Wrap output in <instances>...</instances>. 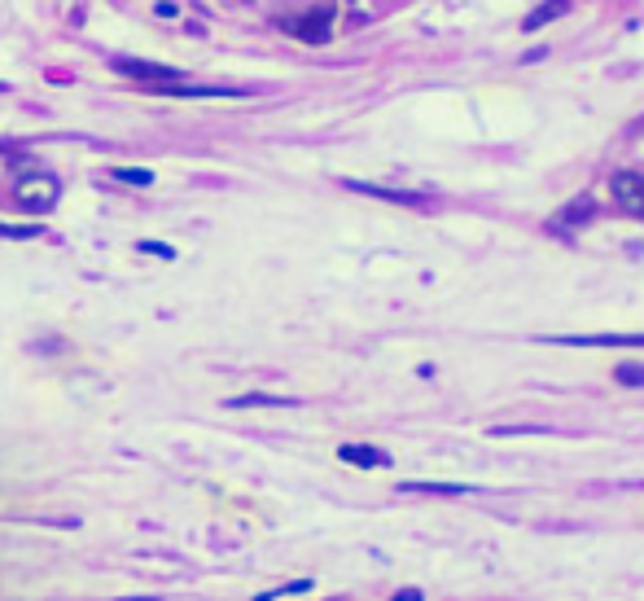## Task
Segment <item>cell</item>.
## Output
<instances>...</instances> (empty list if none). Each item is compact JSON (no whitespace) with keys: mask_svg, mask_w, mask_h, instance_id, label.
Returning a JSON list of instances; mask_svg holds the SVG:
<instances>
[{"mask_svg":"<svg viewBox=\"0 0 644 601\" xmlns=\"http://www.w3.org/2000/svg\"><path fill=\"white\" fill-rule=\"evenodd\" d=\"M613 378H618L622 387H644V365H618Z\"/></svg>","mask_w":644,"mask_h":601,"instance_id":"14","label":"cell"},{"mask_svg":"<svg viewBox=\"0 0 644 601\" xmlns=\"http://www.w3.org/2000/svg\"><path fill=\"white\" fill-rule=\"evenodd\" d=\"M298 592H311V579H294V584H285V588H267L263 601H272V597H298Z\"/></svg>","mask_w":644,"mask_h":601,"instance_id":"15","label":"cell"},{"mask_svg":"<svg viewBox=\"0 0 644 601\" xmlns=\"http://www.w3.org/2000/svg\"><path fill=\"white\" fill-rule=\"evenodd\" d=\"M561 14H570V0H548V5L530 10V19L522 23V32H539V27H548L552 19H561Z\"/></svg>","mask_w":644,"mask_h":601,"instance_id":"8","label":"cell"},{"mask_svg":"<svg viewBox=\"0 0 644 601\" xmlns=\"http://www.w3.org/2000/svg\"><path fill=\"white\" fill-rule=\"evenodd\" d=\"M136 250H141V255H158V259H176V250H171L167 241H145V237H141Z\"/></svg>","mask_w":644,"mask_h":601,"instance_id":"16","label":"cell"},{"mask_svg":"<svg viewBox=\"0 0 644 601\" xmlns=\"http://www.w3.org/2000/svg\"><path fill=\"white\" fill-rule=\"evenodd\" d=\"M399 492H426V496H469L465 483H399Z\"/></svg>","mask_w":644,"mask_h":601,"instance_id":"9","label":"cell"},{"mask_svg":"<svg viewBox=\"0 0 644 601\" xmlns=\"http://www.w3.org/2000/svg\"><path fill=\"white\" fill-rule=\"evenodd\" d=\"M110 180H119V185H136V189H150V185H154V172H150V167H115Z\"/></svg>","mask_w":644,"mask_h":601,"instance_id":"10","label":"cell"},{"mask_svg":"<svg viewBox=\"0 0 644 601\" xmlns=\"http://www.w3.org/2000/svg\"><path fill=\"white\" fill-rule=\"evenodd\" d=\"M281 32L307 40V45H325L334 36V10L330 5H320V10H307L298 19H281Z\"/></svg>","mask_w":644,"mask_h":601,"instance_id":"2","label":"cell"},{"mask_svg":"<svg viewBox=\"0 0 644 601\" xmlns=\"http://www.w3.org/2000/svg\"><path fill=\"white\" fill-rule=\"evenodd\" d=\"M609 193H613L618 211L644 220V176H635V172H613V176H609Z\"/></svg>","mask_w":644,"mask_h":601,"instance_id":"3","label":"cell"},{"mask_svg":"<svg viewBox=\"0 0 644 601\" xmlns=\"http://www.w3.org/2000/svg\"><path fill=\"white\" fill-rule=\"evenodd\" d=\"M281 404H294V400H281V396H237V400H228V409H281Z\"/></svg>","mask_w":644,"mask_h":601,"instance_id":"11","label":"cell"},{"mask_svg":"<svg viewBox=\"0 0 644 601\" xmlns=\"http://www.w3.org/2000/svg\"><path fill=\"white\" fill-rule=\"evenodd\" d=\"M0 237H10V241H32V237H40V228H36V224H0Z\"/></svg>","mask_w":644,"mask_h":601,"instance_id":"13","label":"cell"},{"mask_svg":"<svg viewBox=\"0 0 644 601\" xmlns=\"http://www.w3.org/2000/svg\"><path fill=\"white\" fill-rule=\"evenodd\" d=\"M347 189L356 193H369V198H382V202H399V207H426L421 193H404V189H382V185H365V180H343Z\"/></svg>","mask_w":644,"mask_h":601,"instance_id":"7","label":"cell"},{"mask_svg":"<svg viewBox=\"0 0 644 601\" xmlns=\"http://www.w3.org/2000/svg\"><path fill=\"white\" fill-rule=\"evenodd\" d=\"M154 14H158V19H176V5H171V0H163V5H158Z\"/></svg>","mask_w":644,"mask_h":601,"instance_id":"18","label":"cell"},{"mask_svg":"<svg viewBox=\"0 0 644 601\" xmlns=\"http://www.w3.org/2000/svg\"><path fill=\"white\" fill-rule=\"evenodd\" d=\"M592 215H596V202L592 198H579V202H570L561 211V224H579V220H592Z\"/></svg>","mask_w":644,"mask_h":601,"instance_id":"12","label":"cell"},{"mask_svg":"<svg viewBox=\"0 0 644 601\" xmlns=\"http://www.w3.org/2000/svg\"><path fill=\"white\" fill-rule=\"evenodd\" d=\"M58 193H62V185H58V176H49V172H32V176H23V180L14 185V202H19L23 211H36V215L53 211V207H58Z\"/></svg>","mask_w":644,"mask_h":601,"instance_id":"1","label":"cell"},{"mask_svg":"<svg viewBox=\"0 0 644 601\" xmlns=\"http://www.w3.org/2000/svg\"><path fill=\"white\" fill-rule=\"evenodd\" d=\"M110 67L128 80H141V84H176L180 80L176 67H158V62H141V58H115Z\"/></svg>","mask_w":644,"mask_h":601,"instance_id":"4","label":"cell"},{"mask_svg":"<svg viewBox=\"0 0 644 601\" xmlns=\"http://www.w3.org/2000/svg\"><path fill=\"white\" fill-rule=\"evenodd\" d=\"M417 597H421V588H399L395 592V601H417Z\"/></svg>","mask_w":644,"mask_h":601,"instance_id":"17","label":"cell"},{"mask_svg":"<svg viewBox=\"0 0 644 601\" xmlns=\"http://www.w3.org/2000/svg\"><path fill=\"white\" fill-rule=\"evenodd\" d=\"M338 457H343L347 466H360V470H386V466H391V452L369 448V444H343Z\"/></svg>","mask_w":644,"mask_h":601,"instance_id":"6","label":"cell"},{"mask_svg":"<svg viewBox=\"0 0 644 601\" xmlns=\"http://www.w3.org/2000/svg\"><path fill=\"white\" fill-rule=\"evenodd\" d=\"M552 343L557 347H644V334H570Z\"/></svg>","mask_w":644,"mask_h":601,"instance_id":"5","label":"cell"}]
</instances>
